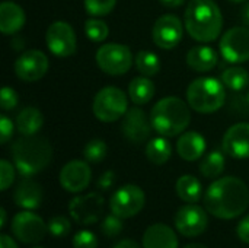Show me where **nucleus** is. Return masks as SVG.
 Wrapping results in <instances>:
<instances>
[{"mask_svg": "<svg viewBox=\"0 0 249 248\" xmlns=\"http://www.w3.org/2000/svg\"><path fill=\"white\" fill-rule=\"evenodd\" d=\"M204 206L217 219L239 218L249 206L248 186L238 177H222L209 186L204 194Z\"/></svg>", "mask_w": 249, "mask_h": 248, "instance_id": "f257e3e1", "label": "nucleus"}, {"mask_svg": "<svg viewBox=\"0 0 249 248\" xmlns=\"http://www.w3.org/2000/svg\"><path fill=\"white\" fill-rule=\"evenodd\" d=\"M184 25L193 39L212 42L222 32L223 16L214 0H191L185 9Z\"/></svg>", "mask_w": 249, "mask_h": 248, "instance_id": "f03ea898", "label": "nucleus"}, {"mask_svg": "<svg viewBox=\"0 0 249 248\" xmlns=\"http://www.w3.org/2000/svg\"><path fill=\"white\" fill-rule=\"evenodd\" d=\"M53 158L50 142L38 134L20 136L12 145V159L22 177H32L48 167Z\"/></svg>", "mask_w": 249, "mask_h": 248, "instance_id": "7ed1b4c3", "label": "nucleus"}, {"mask_svg": "<svg viewBox=\"0 0 249 248\" xmlns=\"http://www.w3.org/2000/svg\"><path fill=\"white\" fill-rule=\"evenodd\" d=\"M190 105L181 98L166 96L155 104L150 113V121L153 130L160 136L174 137L185 132L191 121Z\"/></svg>", "mask_w": 249, "mask_h": 248, "instance_id": "20e7f679", "label": "nucleus"}, {"mask_svg": "<svg viewBox=\"0 0 249 248\" xmlns=\"http://www.w3.org/2000/svg\"><path fill=\"white\" fill-rule=\"evenodd\" d=\"M226 92L222 80L214 77H198L187 88L188 105L201 114H212L225 104Z\"/></svg>", "mask_w": 249, "mask_h": 248, "instance_id": "39448f33", "label": "nucleus"}, {"mask_svg": "<svg viewBox=\"0 0 249 248\" xmlns=\"http://www.w3.org/2000/svg\"><path fill=\"white\" fill-rule=\"evenodd\" d=\"M92 111L102 123H114L128 111L127 95L115 86L102 88L93 98Z\"/></svg>", "mask_w": 249, "mask_h": 248, "instance_id": "423d86ee", "label": "nucleus"}, {"mask_svg": "<svg viewBox=\"0 0 249 248\" xmlns=\"http://www.w3.org/2000/svg\"><path fill=\"white\" fill-rule=\"evenodd\" d=\"M134 58L131 50L124 44H104L96 51V63L99 69L111 76L125 75L130 70Z\"/></svg>", "mask_w": 249, "mask_h": 248, "instance_id": "0eeeda50", "label": "nucleus"}, {"mask_svg": "<svg viewBox=\"0 0 249 248\" xmlns=\"http://www.w3.org/2000/svg\"><path fill=\"white\" fill-rule=\"evenodd\" d=\"M146 196L144 191L136 184L121 186L109 199L111 213L121 219H128L140 213L144 208Z\"/></svg>", "mask_w": 249, "mask_h": 248, "instance_id": "6e6552de", "label": "nucleus"}, {"mask_svg": "<svg viewBox=\"0 0 249 248\" xmlns=\"http://www.w3.org/2000/svg\"><path fill=\"white\" fill-rule=\"evenodd\" d=\"M174 224L175 229L181 235L187 238H196L206 232L209 227V215L207 210L197 203H187L175 213Z\"/></svg>", "mask_w": 249, "mask_h": 248, "instance_id": "1a4fd4ad", "label": "nucleus"}, {"mask_svg": "<svg viewBox=\"0 0 249 248\" xmlns=\"http://www.w3.org/2000/svg\"><path fill=\"white\" fill-rule=\"evenodd\" d=\"M48 225L32 210H23L12 219V234L23 244H36L44 240Z\"/></svg>", "mask_w": 249, "mask_h": 248, "instance_id": "9d476101", "label": "nucleus"}, {"mask_svg": "<svg viewBox=\"0 0 249 248\" xmlns=\"http://www.w3.org/2000/svg\"><path fill=\"white\" fill-rule=\"evenodd\" d=\"M70 218L79 225H93L104 215V197L98 193L76 196L69 203Z\"/></svg>", "mask_w": 249, "mask_h": 248, "instance_id": "9b49d317", "label": "nucleus"}, {"mask_svg": "<svg viewBox=\"0 0 249 248\" xmlns=\"http://www.w3.org/2000/svg\"><path fill=\"white\" fill-rule=\"evenodd\" d=\"M45 42L48 50L57 57H70L77 48L74 29L64 20L53 22L45 32Z\"/></svg>", "mask_w": 249, "mask_h": 248, "instance_id": "f8f14e48", "label": "nucleus"}, {"mask_svg": "<svg viewBox=\"0 0 249 248\" xmlns=\"http://www.w3.org/2000/svg\"><path fill=\"white\" fill-rule=\"evenodd\" d=\"M223 58L229 63H245L249 60V29L235 26L226 31L219 44Z\"/></svg>", "mask_w": 249, "mask_h": 248, "instance_id": "ddd939ff", "label": "nucleus"}, {"mask_svg": "<svg viewBox=\"0 0 249 248\" xmlns=\"http://www.w3.org/2000/svg\"><path fill=\"white\" fill-rule=\"evenodd\" d=\"M48 67V58L39 50H26L15 61V73L23 82H35L42 79L47 75Z\"/></svg>", "mask_w": 249, "mask_h": 248, "instance_id": "4468645a", "label": "nucleus"}, {"mask_svg": "<svg viewBox=\"0 0 249 248\" xmlns=\"http://www.w3.org/2000/svg\"><path fill=\"white\" fill-rule=\"evenodd\" d=\"M184 35V26L179 18L174 15H163L160 16L152 29V38L159 48L172 50L175 48Z\"/></svg>", "mask_w": 249, "mask_h": 248, "instance_id": "2eb2a0df", "label": "nucleus"}, {"mask_svg": "<svg viewBox=\"0 0 249 248\" xmlns=\"http://www.w3.org/2000/svg\"><path fill=\"white\" fill-rule=\"evenodd\" d=\"M60 184L61 187L69 193H82L85 189H88L90 178H92V170L88 164V161L73 159L67 162L61 171H60Z\"/></svg>", "mask_w": 249, "mask_h": 248, "instance_id": "dca6fc26", "label": "nucleus"}, {"mask_svg": "<svg viewBox=\"0 0 249 248\" xmlns=\"http://www.w3.org/2000/svg\"><path fill=\"white\" fill-rule=\"evenodd\" d=\"M152 129H153L152 121L147 118L146 113L142 108L139 107L128 108V111L124 115L123 126H121L123 134L127 140H130L131 143L140 145L150 137Z\"/></svg>", "mask_w": 249, "mask_h": 248, "instance_id": "f3484780", "label": "nucleus"}, {"mask_svg": "<svg viewBox=\"0 0 249 248\" xmlns=\"http://www.w3.org/2000/svg\"><path fill=\"white\" fill-rule=\"evenodd\" d=\"M223 152L236 159L249 158V123H238L225 133Z\"/></svg>", "mask_w": 249, "mask_h": 248, "instance_id": "a211bd4d", "label": "nucleus"}, {"mask_svg": "<svg viewBox=\"0 0 249 248\" xmlns=\"http://www.w3.org/2000/svg\"><path fill=\"white\" fill-rule=\"evenodd\" d=\"M44 199L42 187L31 180V177H23L15 189L13 200L15 205L23 210H35L41 206Z\"/></svg>", "mask_w": 249, "mask_h": 248, "instance_id": "6ab92c4d", "label": "nucleus"}, {"mask_svg": "<svg viewBox=\"0 0 249 248\" xmlns=\"http://www.w3.org/2000/svg\"><path fill=\"white\" fill-rule=\"evenodd\" d=\"M142 246L143 248H178V237L171 227L155 224L144 231Z\"/></svg>", "mask_w": 249, "mask_h": 248, "instance_id": "aec40b11", "label": "nucleus"}, {"mask_svg": "<svg viewBox=\"0 0 249 248\" xmlns=\"http://www.w3.org/2000/svg\"><path fill=\"white\" fill-rule=\"evenodd\" d=\"M25 20V10L18 3L6 0L0 4V31L4 35H12L20 31Z\"/></svg>", "mask_w": 249, "mask_h": 248, "instance_id": "412c9836", "label": "nucleus"}, {"mask_svg": "<svg viewBox=\"0 0 249 248\" xmlns=\"http://www.w3.org/2000/svg\"><path fill=\"white\" fill-rule=\"evenodd\" d=\"M206 151V140L197 132H185L177 142L178 155L188 162H194L203 156Z\"/></svg>", "mask_w": 249, "mask_h": 248, "instance_id": "4be33fe9", "label": "nucleus"}, {"mask_svg": "<svg viewBox=\"0 0 249 248\" xmlns=\"http://www.w3.org/2000/svg\"><path fill=\"white\" fill-rule=\"evenodd\" d=\"M185 60H187V64L193 70L204 73V72H210L216 67L217 61H219V56L212 47L196 45V47L190 48Z\"/></svg>", "mask_w": 249, "mask_h": 248, "instance_id": "5701e85b", "label": "nucleus"}, {"mask_svg": "<svg viewBox=\"0 0 249 248\" xmlns=\"http://www.w3.org/2000/svg\"><path fill=\"white\" fill-rule=\"evenodd\" d=\"M44 126V115L35 107L23 108L16 117V129L22 136L36 134Z\"/></svg>", "mask_w": 249, "mask_h": 248, "instance_id": "b1692460", "label": "nucleus"}, {"mask_svg": "<svg viewBox=\"0 0 249 248\" xmlns=\"http://www.w3.org/2000/svg\"><path fill=\"white\" fill-rule=\"evenodd\" d=\"M128 96L134 105H144L155 96V85L146 76L134 77L128 85Z\"/></svg>", "mask_w": 249, "mask_h": 248, "instance_id": "393cba45", "label": "nucleus"}, {"mask_svg": "<svg viewBox=\"0 0 249 248\" xmlns=\"http://www.w3.org/2000/svg\"><path fill=\"white\" fill-rule=\"evenodd\" d=\"M175 191H177L178 197L185 203H197L203 194L201 183L194 175L179 177L175 184Z\"/></svg>", "mask_w": 249, "mask_h": 248, "instance_id": "a878e982", "label": "nucleus"}, {"mask_svg": "<svg viewBox=\"0 0 249 248\" xmlns=\"http://www.w3.org/2000/svg\"><path fill=\"white\" fill-rule=\"evenodd\" d=\"M172 155V145L163 137H155L149 140L146 146V156L155 165H163Z\"/></svg>", "mask_w": 249, "mask_h": 248, "instance_id": "bb28decb", "label": "nucleus"}, {"mask_svg": "<svg viewBox=\"0 0 249 248\" xmlns=\"http://www.w3.org/2000/svg\"><path fill=\"white\" fill-rule=\"evenodd\" d=\"M134 64H136V69L140 72V75H143L146 77H152V76L158 75L160 70L159 57L155 53L146 51V50H142L136 54Z\"/></svg>", "mask_w": 249, "mask_h": 248, "instance_id": "cd10ccee", "label": "nucleus"}, {"mask_svg": "<svg viewBox=\"0 0 249 248\" xmlns=\"http://www.w3.org/2000/svg\"><path fill=\"white\" fill-rule=\"evenodd\" d=\"M225 170V155L219 151L210 152L200 164V172L206 178H217Z\"/></svg>", "mask_w": 249, "mask_h": 248, "instance_id": "c85d7f7f", "label": "nucleus"}, {"mask_svg": "<svg viewBox=\"0 0 249 248\" xmlns=\"http://www.w3.org/2000/svg\"><path fill=\"white\" fill-rule=\"evenodd\" d=\"M222 82L232 91H242L249 85V73L242 67H229L222 73Z\"/></svg>", "mask_w": 249, "mask_h": 248, "instance_id": "c756f323", "label": "nucleus"}, {"mask_svg": "<svg viewBox=\"0 0 249 248\" xmlns=\"http://www.w3.org/2000/svg\"><path fill=\"white\" fill-rule=\"evenodd\" d=\"M85 34L86 37L93 41V42H102L108 38V34H109V29H108V25L101 20V19H88L85 22Z\"/></svg>", "mask_w": 249, "mask_h": 248, "instance_id": "7c9ffc66", "label": "nucleus"}, {"mask_svg": "<svg viewBox=\"0 0 249 248\" xmlns=\"http://www.w3.org/2000/svg\"><path fill=\"white\" fill-rule=\"evenodd\" d=\"M107 152H108V146L101 139H93L88 142L86 146L83 148V156L90 164H98L104 161L107 156Z\"/></svg>", "mask_w": 249, "mask_h": 248, "instance_id": "2f4dec72", "label": "nucleus"}, {"mask_svg": "<svg viewBox=\"0 0 249 248\" xmlns=\"http://www.w3.org/2000/svg\"><path fill=\"white\" fill-rule=\"evenodd\" d=\"M117 4V0H85V9L90 16H107Z\"/></svg>", "mask_w": 249, "mask_h": 248, "instance_id": "473e14b6", "label": "nucleus"}, {"mask_svg": "<svg viewBox=\"0 0 249 248\" xmlns=\"http://www.w3.org/2000/svg\"><path fill=\"white\" fill-rule=\"evenodd\" d=\"M123 228H124L123 219L120 216L114 215V213L107 215L102 219V222H101V232L107 238H115V237H118L123 232Z\"/></svg>", "mask_w": 249, "mask_h": 248, "instance_id": "72a5a7b5", "label": "nucleus"}, {"mask_svg": "<svg viewBox=\"0 0 249 248\" xmlns=\"http://www.w3.org/2000/svg\"><path fill=\"white\" fill-rule=\"evenodd\" d=\"M47 225H48V232L55 238H63V237L69 235L71 231V224H70L69 218H66L63 215L53 216Z\"/></svg>", "mask_w": 249, "mask_h": 248, "instance_id": "f704fd0d", "label": "nucleus"}, {"mask_svg": "<svg viewBox=\"0 0 249 248\" xmlns=\"http://www.w3.org/2000/svg\"><path fill=\"white\" fill-rule=\"evenodd\" d=\"M15 181V168L7 159L0 161V190L6 191Z\"/></svg>", "mask_w": 249, "mask_h": 248, "instance_id": "c9c22d12", "label": "nucleus"}, {"mask_svg": "<svg viewBox=\"0 0 249 248\" xmlns=\"http://www.w3.org/2000/svg\"><path fill=\"white\" fill-rule=\"evenodd\" d=\"M73 247L74 248H98V238L93 232L82 229L74 234L73 237Z\"/></svg>", "mask_w": 249, "mask_h": 248, "instance_id": "e433bc0d", "label": "nucleus"}, {"mask_svg": "<svg viewBox=\"0 0 249 248\" xmlns=\"http://www.w3.org/2000/svg\"><path fill=\"white\" fill-rule=\"evenodd\" d=\"M0 105L3 111H12L18 105V95L15 89L9 86H3L0 91Z\"/></svg>", "mask_w": 249, "mask_h": 248, "instance_id": "4c0bfd02", "label": "nucleus"}, {"mask_svg": "<svg viewBox=\"0 0 249 248\" xmlns=\"http://www.w3.org/2000/svg\"><path fill=\"white\" fill-rule=\"evenodd\" d=\"M13 123L6 115H0V143H7L13 136Z\"/></svg>", "mask_w": 249, "mask_h": 248, "instance_id": "58836bf2", "label": "nucleus"}, {"mask_svg": "<svg viewBox=\"0 0 249 248\" xmlns=\"http://www.w3.org/2000/svg\"><path fill=\"white\" fill-rule=\"evenodd\" d=\"M114 181H115V174H114V171L108 170V171H105L99 177V180H98V189L102 190V191H107V190H109L114 186Z\"/></svg>", "mask_w": 249, "mask_h": 248, "instance_id": "ea45409f", "label": "nucleus"}, {"mask_svg": "<svg viewBox=\"0 0 249 248\" xmlns=\"http://www.w3.org/2000/svg\"><path fill=\"white\" fill-rule=\"evenodd\" d=\"M236 234L242 243L249 244V215L241 219V222L236 227Z\"/></svg>", "mask_w": 249, "mask_h": 248, "instance_id": "a19ab883", "label": "nucleus"}, {"mask_svg": "<svg viewBox=\"0 0 249 248\" xmlns=\"http://www.w3.org/2000/svg\"><path fill=\"white\" fill-rule=\"evenodd\" d=\"M112 248H143V246L140 247V244L137 241H134L131 238H125V240L118 241Z\"/></svg>", "mask_w": 249, "mask_h": 248, "instance_id": "79ce46f5", "label": "nucleus"}, {"mask_svg": "<svg viewBox=\"0 0 249 248\" xmlns=\"http://www.w3.org/2000/svg\"><path fill=\"white\" fill-rule=\"evenodd\" d=\"M0 248H19L18 244L15 243V240L6 234H1L0 235Z\"/></svg>", "mask_w": 249, "mask_h": 248, "instance_id": "37998d69", "label": "nucleus"}, {"mask_svg": "<svg viewBox=\"0 0 249 248\" xmlns=\"http://www.w3.org/2000/svg\"><path fill=\"white\" fill-rule=\"evenodd\" d=\"M159 1L166 7H179L184 4L185 0H159Z\"/></svg>", "mask_w": 249, "mask_h": 248, "instance_id": "c03bdc74", "label": "nucleus"}, {"mask_svg": "<svg viewBox=\"0 0 249 248\" xmlns=\"http://www.w3.org/2000/svg\"><path fill=\"white\" fill-rule=\"evenodd\" d=\"M242 20L249 25V1L245 3V6H244V9H242Z\"/></svg>", "mask_w": 249, "mask_h": 248, "instance_id": "a18cd8bd", "label": "nucleus"}, {"mask_svg": "<svg viewBox=\"0 0 249 248\" xmlns=\"http://www.w3.org/2000/svg\"><path fill=\"white\" fill-rule=\"evenodd\" d=\"M6 221H7V215H6V209L1 208L0 209V227L4 228L6 227Z\"/></svg>", "mask_w": 249, "mask_h": 248, "instance_id": "49530a36", "label": "nucleus"}, {"mask_svg": "<svg viewBox=\"0 0 249 248\" xmlns=\"http://www.w3.org/2000/svg\"><path fill=\"white\" fill-rule=\"evenodd\" d=\"M184 248H207L204 244H200V243H191V244H187Z\"/></svg>", "mask_w": 249, "mask_h": 248, "instance_id": "de8ad7c7", "label": "nucleus"}, {"mask_svg": "<svg viewBox=\"0 0 249 248\" xmlns=\"http://www.w3.org/2000/svg\"><path fill=\"white\" fill-rule=\"evenodd\" d=\"M231 1H233V3H241V1H247V0H231Z\"/></svg>", "mask_w": 249, "mask_h": 248, "instance_id": "09e8293b", "label": "nucleus"}, {"mask_svg": "<svg viewBox=\"0 0 249 248\" xmlns=\"http://www.w3.org/2000/svg\"><path fill=\"white\" fill-rule=\"evenodd\" d=\"M247 101H248V104H249V92H248V95H247Z\"/></svg>", "mask_w": 249, "mask_h": 248, "instance_id": "8fccbe9b", "label": "nucleus"}, {"mask_svg": "<svg viewBox=\"0 0 249 248\" xmlns=\"http://www.w3.org/2000/svg\"><path fill=\"white\" fill-rule=\"evenodd\" d=\"M32 248H42V247H32Z\"/></svg>", "mask_w": 249, "mask_h": 248, "instance_id": "3c124183", "label": "nucleus"}]
</instances>
